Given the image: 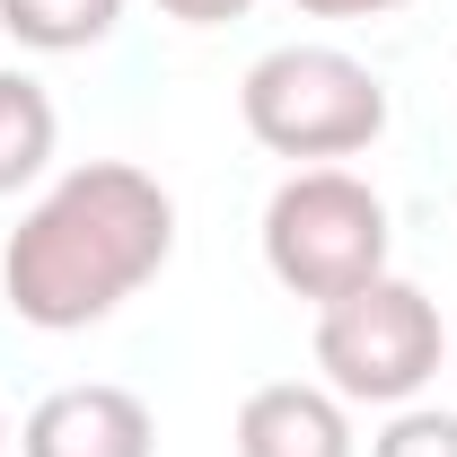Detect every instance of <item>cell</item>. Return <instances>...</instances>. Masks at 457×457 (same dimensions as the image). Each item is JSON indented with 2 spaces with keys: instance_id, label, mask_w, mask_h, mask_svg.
<instances>
[{
  "instance_id": "obj_1",
  "label": "cell",
  "mask_w": 457,
  "mask_h": 457,
  "mask_svg": "<svg viewBox=\"0 0 457 457\" xmlns=\"http://www.w3.org/2000/svg\"><path fill=\"white\" fill-rule=\"evenodd\" d=\"M176 255V194L132 159H88V168L54 176L27 220L9 228L0 255V290L27 326L45 335H79L114 317L132 290H150Z\"/></svg>"
},
{
  "instance_id": "obj_2",
  "label": "cell",
  "mask_w": 457,
  "mask_h": 457,
  "mask_svg": "<svg viewBox=\"0 0 457 457\" xmlns=\"http://www.w3.org/2000/svg\"><path fill=\"white\" fill-rule=\"evenodd\" d=\"M237 123L273 150V159H317L335 168L352 150H370L387 132V88L378 71L343 45H273L237 79Z\"/></svg>"
},
{
  "instance_id": "obj_3",
  "label": "cell",
  "mask_w": 457,
  "mask_h": 457,
  "mask_svg": "<svg viewBox=\"0 0 457 457\" xmlns=\"http://www.w3.org/2000/svg\"><path fill=\"white\" fill-rule=\"evenodd\" d=\"M387 246H396L387 203H378L370 176H352V168H299L264 203V273L290 299H317L326 308L343 290L378 282L387 273Z\"/></svg>"
},
{
  "instance_id": "obj_4",
  "label": "cell",
  "mask_w": 457,
  "mask_h": 457,
  "mask_svg": "<svg viewBox=\"0 0 457 457\" xmlns=\"http://www.w3.org/2000/svg\"><path fill=\"white\" fill-rule=\"evenodd\" d=\"M440 361H449V326L431 290L404 273H378L317 308V370L343 404H413L440 378Z\"/></svg>"
},
{
  "instance_id": "obj_5",
  "label": "cell",
  "mask_w": 457,
  "mask_h": 457,
  "mask_svg": "<svg viewBox=\"0 0 457 457\" xmlns=\"http://www.w3.org/2000/svg\"><path fill=\"white\" fill-rule=\"evenodd\" d=\"M159 449V422L150 404L114 378H79V387H54L18 422V457H150Z\"/></svg>"
},
{
  "instance_id": "obj_6",
  "label": "cell",
  "mask_w": 457,
  "mask_h": 457,
  "mask_svg": "<svg viewBox=\"0 0 457 457\" xmlns=\"http://www.w3.org/2000/svg\"><path fill=\"white\" fill-rule=\"evenodd\" d=\"M237 457H352V413L335 387L308 378H273L237 404Z\"/></svg>"
},
{
  "instance_id": "obj_7",
  "label": "cell",
  "mask_w": 457,
  "mask_h": 457,
  "mask_svg": "<svg viewBox=\"0 0 457 457\" xmlns=\"http://www.w3.org/2000/svg\"><path fill=\"white\" fill-rule=\"evenodd\" d=\"M54 141H62L54 97L27 71H0V194H18V185H36L54 168Z\"/></svg>"
},
{
  "instance_id": "obj_8",
  "label": "cell",
  "mask_w": 457,
  "mask_h": 457,
  "mask_svg": "<svg viewBox=\"0 0 457 457\" xmlns=\"http://www.w3.org/2000/svg\"><path fill=\"white\" fill-rule=\"evenodd\" d=\"M0 27L36 54H88L123 27V0H0Z\"/></svg>"
},
{
  "instance_id": "obj_9",
  "label": "cell",
  "mask_w": 457,
  "mask_h": 457,
  "mask_svg": "<svg viewBox=\"0 0 457 457\" xmlns=\"http://www.w3.org/2000/svg\"><path fill=\"white\" fill-rule=\"evenodd\" d=\"M370 457H457V413L449 404H396Z\"/></svg>"
},
{
  "instance_id": "obj_10",
  "label": "cell",
  "mask_w": 457,
  "mask_h": 457,
  "mask_svg": "<svg viewBox=\"0 0 457 457\" xmlns=\"http://www.w3.org/2000/svg\"><path fill=\"white\" fill-rule=\"evenodd\" d=\"M168 18H185V27H228V18H246L255 0H159Z\"/></svg>"
},
{
  "instance_id": "obj_11",
  "label": "cell",
  "mask_w": 457,
  "mask_h": 457,
  "mask_svg": "<svg viewBox=\"0 0 457 457\" xmlns=\"http://www.w3.org/2000/svg\"><path fill=\"white\" fill-rule=\"evenodd\" d=\"M308 18H387V9H413V0H290Z\"/></svg>"
},
{
  "instance_id": "obj_12",
  "label": "cell",
  "mask_w": 457,
  "mask_h": 457,
  "mask_svg": "<svg viewBox=\"0 0 457 457\" xmlns=\"http://www.w3.org/2000/svg\"><path fill=\"white\" fill-rule=\"evenodd\" d=\"M0 449H9V413H0Z\"/></svg>"
}]
</instances>
